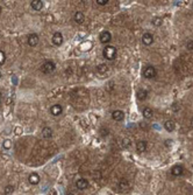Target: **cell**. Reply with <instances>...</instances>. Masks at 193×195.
Here are the masks:
<instances>
[{"label": "cell", "mask_w": 193, "mask_h": 195, "mask_svg": "<svg viewBox=\"0 0 193 195\" xmlns=\"http://www.w3.org/2000/svg\"><path fill=\"white\" fill-rule=\"evenodd\" d=\"M116 54H117V52L114 46H106L102 50V56L108 61H113L116 57Z\"/></svg>", "instance_id": "6da1fadb"}, {"label": "cell", "mask_w": 193, "mask_h": 195, "mask_svg": "<svg viewBox=\"0 0 193 195\" xmlns=\"http://www.w3.org/2000/svg\"><path fill=\"white\" fill-rule=\"evenodd\" d=\"M55 69H56V64H55L53 61H45V62L42 64V67H41L42 73H43V74H47V75L54 73Z\"/></svg>", "instance_id": "7a4b0ae2"}, {"label": "cell", "mask_w": 193, "mask_h": 195, "mask_svg": "<svg viewBox=\"0 0 193 195\" xmlns=\"http://www.w3.org/2000/svg\"><path fill=\"white\" fill-rule=\"evenodd\" d=\"M143 77L148 78V79H150V78H154L156 77V75H157V71H156V68L153 67V65H147L144 69H143Z\"/></svg>", "instance_id": "3957f363"}, {"label": "cell", "mask_w": 193, "mask_h": 195, "mask_svg": "<svg viewBox=\"0 0 193 195\" xmlns=\"http://www.w3.org/2000/svg\"><path fill=\"white\" fill-rule=\"evenodd\" d=\"M99 40H100V42H101L102 44H107V43H109V42L112 41V34H111L108 31H104V32L100 33Z\"/></svg>", "instance_id": "277c9868"}, {"label": "cell", "mask_w": 193, "mask_h": 195, "mask_svg": "<svg viewBox=\"0 0 193 195\" xmlns=\"http://www.w3.org/2000/svg\"><path fill=\"white\" fill-rule=\"evenodd\" d=\"M39 42H40V38L36 33H32V34L28 35V38H27V43H28V46L35 47V46L39 44Z\"/></svg>", "instance_id": "5b68a950"}, {"label": "cell", "mask_w": 193, "mask_h": 195, "mask_svg": "<svg viewBox=\"0 0 193 195\" xmlns=\"http://www.w3.org/2000/svg\"><path fill=\"white\" fill-rule=\"evenodd\" d=\"M142 42H143V44H145V46H150L153 42H154V35L151 34V33H144L143 35H142Z\"/></svg>", "instance_id": "8992f818"}, {"label": "cell", "mask_w": 193, "mask_h": 195, "mask_svg": "<svg viewBox=\"0 0 193 195\" xmlns=\"http://www.w3.org/2000/svg\"><path fill=\"white\" fill-rule=\"evenodd\" d=\"M51 42H53L55 46L59 47V46L63 43V35H62V33H59V32H56V33L53 35Z\"/></svg>", "instance_id": "52a82bcc"}, {"label": "cell", "mask_w": 193, "mask_h": 195, "mask_svg": "<svg viewBox=\"0 0 193 195\" xmlns=\"http://www.w3.org/2000/svg\"><path fill=\"white\" fill-rule=\"evenodd\" d=\"M62 112H63V108H62V105H59V104H55V105H53V106L50 108V114H51L53 116H55V117L62 115Z\"/></svg>", "instance_id": "ba28073f"}, {"label": "cell", "mask_w": 193, "mask_h": 195, "mask_svg": "<svg viewBox=\"0 0 193 195\" xmlns=\"http://www.w3.org/2000/svg\"><path fill=\"white\" fill-rule=\"evenodd\" d=\"M147 147H148V143L145 140H140L137 144H136V150L138 153H143L147 151Z\"/></svg>", "instance_id": "9c48e42d"}, {"label": "cell", "mask_w": 193, "mask_h": 195, "mask_svg": "<svg viewBox=\"0 0 193 195\" xmlns=\"http://www.w3.org/2000/svg\"><path fill=\"white\" fill-rule=\"evenodd\" d=\"M76 187L80 191H84L89 187V181L86 179H79V180L76 181Z\"/></svg>", "instance_id": "30bf717a"}, {"label": "cell", "mask_w": 193, "mask_h": 195, "mask_svg": "<svg viewBox=\"0 0 193 195\" xmlns=\"http://www.w3.org/2000/svg\"><path fill=\"white\" fill-rule=\"evenodd\" d=\"M112 118H113L115 122H121V120H123V118H125V112H123L122 110H115V111L112 112Z\"/></svg>", "instance_id": "8fae6325"}, {"label": "cell", "mask_w": 193, "mask_h": 195, "mask_svg": "<svg viewBox=\"0 0 193 195\" xmlns=\"http://www.w3.org/2000/svg\"><path fill=\"white\" fill-rule=\"evenodd\" d=\"M183 173H184V167L180 165H176L171 170V174L174 176H180Z\"/></svg>", "instance_id": "7c38bea8"}, {"label": "cell", "mask_w": 193, "mask_h": 195, "mask_svg": "<svg viewBox=\"0 0 193 195\" xmlns=\"http://www.w3.org/2000/svg\"><path fill=\"white\" fill-rule=\"evenodd\" d=\"M30 6L34 11H41L43 8V1L42 0H32Z\"/></svg>", "instance_id": "4fadbf2b"}, {"label": "cell", "mask_w": 193, "mask_h": 195, "mask_svg": "<svg viewBox=\"0 0 193 195\" xmlns=\"http://www.w3.org/2000/svg\"><path fill=\"white\" fill-rule=\"evenodd\" d=\"M136 97L138 100H145L148 97V91L145 89H140L137 92H136Z\"/></svg>", "instance_id": "5bb4252c"}, {"label": "cell", "mask_w": 193, "mask_h": 195, "mask_svg": "<svg viewBox=\"0 0 193 195\" xmlns=\"http://www.w3.org/2000/svg\"><path fill=\"white\" fill-rule=\"evenodd\" d=\"M28 181L30 185H37L40 182V176L37 173H32L30 175L28 176Z\"/></svg>", "instance_id": "9a60e30c"}, {"label": "cell", "mask_w": 193, "mask_h": 195, "mask_svg": "<svg viewBox=\"0 0 193 195\" xmlns=\"http://www.w3.org/2000/svg\"><path fill=\"white\" fill-rule=\"evenodd\" d=\"M73 20L77 22V23H83L84 21H85V15H84V13L83 12H76L75 13V15H73Z\"/></svg>", "instance_id": "2e32d148"}, {"label": "cell", "mask_w": 193, "mask_h": 195, "mask_svg": "<svg viewBox=\"0 0 193 195\" xmlns=\"http://www.w3.org/2000/svg\"><path fill=\"white\" fill-rule=\"evenodd\" d=\"M42 136H43V138H45V139L51 138V137H53V130H51L49 126L43 127V130H42Z\"/></svg>", "instance_id": "e0dca14e"}, {"label": "cell", "mask_w": 193, "mask_h": 195, "mask_svg": "<svg viewBox=\"0 0 193 195\" xmlns=\"http://www.w3.org/2000/svg\"><path fill=\"white\" fill-rule=\"evenodd\" d=\"M174 120H166L165 122V124H164V127H165V130L168 131V132H172L174 130Z\"/></svg>", "instance_id": "ac0fdd59"}, {"label": "cell", "mask_w": 193, "mask_h": 195, "mask_svg": "<svg viewBox=\"0 0 193 195\" xmlns=\"http://www.w3.org/2000/svg\"><path fill=\"white\" fill-rule=\"evenodd\" d=\"M142 115H143V117L145 118V119H150V118L153 117L154 112H153V110L150 108H144L143 111H142Z\"/></svg>", "instance_id": "d6986e66"}, {"label": "cell", "mask_w": 193, "mask_h": 195, "mask_svg": "<svg viewBox=\"0 0 193 195\" xmlns=\"http://www.w3.org/2000/svg\"><path fill=\"white\" fill-rule=\"evenodd\" d=\"M107 70H108V67H107L106 64H104V63H101V64H99V65L97 67V71H98L99 74H101V75L106 74Z\"/></svg>", "instance_id": "ffe728a7"}, {"label": "cell", "mask_w": 193, "mask_h": 195, "mask_svg": "<svg viewBox=\"0 0 193 195\" xmlns=\"http://www.w3.org/2000/svg\"><path fill=\"white\" fill-rule=\"evenodd\" d=\"M119 187H120L121 189H125V191H127V189L129 188V182H128L126 179H122V180L120 181V183H119Z\"/></svg>", "instance_id": "44dd1931"}, {"label": "cell", "mask_w": 193, "mask_h": 195, "mask_svg": "<svg viewBox=\"0 0 193 195\" xmlns=\"http://www.w3.org/2000/svg\"><path fill=\"white\" fill-rule=\"evenodd\" d=\"M13 191H14V187L12 186V185H7L6 187H5V189H4V194L5 195H9L13 193Z\"/></svg>", "instance_id": "7402d4cb"}, {"label": "cell", "mask_w": 193, "mask_h": 195, "mask_svg": "<svg viewBox=\"0 0 193 195\" xmlns=\"http://www.w3.org/2000/svg\"><path fill=\"white\" fill-rule=\"evenodd\" d=\"M153 25L154 26H156V27H159L161 25H162V22H163V20H162V18H159V17H156V18H154L153 19Z\"/></svg>", "instance_id": "603a6c76"}, {"label": "cell", "mask_w": 193, "mask_h": 195, "mask_svg": "<svg viewBox=\"0 0 193 195\" xmlns=\"http://www.w3.org/2000/svg\"><path fill=\"white\" fill-rule=\"evenodd\" d=\"M2 147H4L5 150H9V148L12 147V141H11L9 139H6V140H4V144H2Z\"/></svg>", "instance_id": "cb8c5ba5"}, {"label": "cell", "mask_w": 193, "mask_h": 195, "mask_svg": "<svg viewBox=\"0 0 193 195\" xmlns=\"http://www.w3.org/2000/svg\"><path fill=\"white\" fill-rule=\"evenodd\" d=\"M99 133H100V136L101 137H107L109 135V130L106 129V127H101L100 131H99Z\"/></svg>", "instance_id": "d4e9b609"}, {"label": "cell", "mask_w": 193, "mask_h": 195, "mask_svg": "<svg viewBox=\"0 0 193 195\" xmlns=\"http://www.w3.org/2000/svg\"><path fill=\"white\" fill-rule=\"evenodd\" d=\"M5 62H6V54L2 50H0V65L5 64Z\"/></svg>", "instance_id": "484cf974"}, {"label": "cell", "mask_w": 193, "mask_h": 195, "mask_svg": "<svg viewBox=\"0 0 193 195\" xmlns=\"http://www.w3.org/2000/svg\"><path fill=\"white\" fill-rule=\"evenodd\" d=\"M122 146H123L125 148H128V147L130 146V140H129L128 138H125V139L122 140Z\"/></svg>", "instance_id": "4316f807"}, {"label": "cell", "mask_w": 193, "mask_h": 195, "mask_svg": "<svg viewBox=\"0 0 193 195\" xmlns=\"http://www.w3.org/2000/svg\"><path fill=\"white\" fill-rule=\"evenodd\" d=\"M96 2L98 5H100V6H105V5H107L109 1H108V0H97Z\"/></svg>", "instance_id": "83f0119b"}, {"label": "cell", "mask_w": 193, "mask_h": 195, "mask_svg": "<svg viewBox=\"0 0 193 195\" xmlns=\"http://www.w3.org/2000/svg\"><path fill=\"white\" fill-rule=\"evenodd\" d=\"M186 48H187V49H190V50H193V40H190V41L187 42Z\"/></svg>", "instance_id": "f1b7e54d"}, {"label": "cell", "mask_w": 193, "mask_h": 195, "mask_svg": "<svg viewBox=\"0 0 193 195\" xmlns=\"http://www.w3.org/2000/svg\"><path fill=\"white\" fill-rule=\"evenodd\" d=\"M14 132H15V135L19 136V135L22 133V129H21V127H15V131H14Z\"/></svg>", "instance_id": "f546056e"}, {"label": "cell", "mask_w": 193, "mask_h": 195, "mask_svg": "<svg viewBox=\"0 0 193 195\" xmlns=\"http://www.w3.org/2000/svg\"><path fill=\"white\" fill-rule=\"evenodd\" d=\"M147 123H140V126L142 127V129H147V125H145Z\"/></svg>", "instance_id": "4dcf8cb0"}, {"label": "cell", "mask_w": 193, "mask_h": 195, "mask_svg": "<svg viewBox=\"0 0 193 195\" xmlns=\"http://www.w3.org/2000/svg\"><path fill=\"white\" fill-rule=\"evenodd\" d=\"M1 102H2V92L0 91V104H1Z\"/></svg>", "instance_id": "1f68e13d"}, {"label": "cell", "mask_w": 193, "mask_h": 195, "mask_svg": "<svg viewBox=\"0 0 193 195\" xmlns=\"http://www.w3.org/2000/svg\"><path fill=\"white\" fill-rule=\"evenodd\" d=\"M68 195H75V194H73V193H69Z\"/></svg>", "instance_id": "d6a6232c"}, {"label": "cell", "mask_w": 193, "mask_h": 195, "mask_svg": "<svg viewBox=\"0 0 193 195\" xmlns=\"http://www.w3.org/2000/svg\"><path fill=\"white\" fill-rule=\"evenodd\" d=\"M1 12H2V9H1V7H0V14H1Z\"/></svg>", "instance_id": "836d02e7"}, {"label": "cell", "mask_w": 193, "mask_h": 195, "mask_svg": "<svg viewBox=\"0 0 193 195\" xmlns=\"http://www.w3.org/2000/svg\"><path fill=\"white\" fill-rule=\"evenodd\" d=\"M0 78H1V71H0Z\"/></svg>", "instance_id": "e575fe53"}]
</instances>
